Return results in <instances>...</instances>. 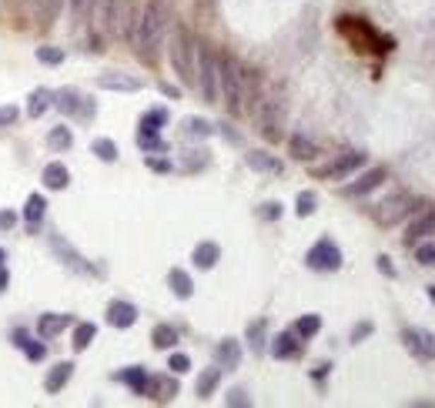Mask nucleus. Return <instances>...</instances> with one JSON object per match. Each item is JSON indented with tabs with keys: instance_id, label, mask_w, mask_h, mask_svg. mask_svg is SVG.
<instances>
[{
	"instance_id": "1",
	"label": "nucleus",
	"mask_w": 435,
	"mask_h": 408,
	"mask_svg": "<svg viewBox=\"0 0 435 408\" xmlns=\"http://www.w3.org/2000/svg\"><path fill=\"white\" fill-rule=\"evenodd\" d=\"M167 24H171V11H167L165 0H148V7L138 13V24H134V34H131L141 57H154L157 44L165 40Z\"/></svg>"
},
{
	"instance_id": "2",
	"label": "nucleus",
	"mask_w": 435,
	"mask_h": 408,
	"mask_svg": "<svg viewBox=\"0 0 435 408\" xmlns=\"http://www.w3.org/2000/svg\"><path fill=\"white\" fill-rule=\"evenodd\" d=\"M242 90H244V67L231 54L218 57V94L225 97L228 114H242Z\"/></svg>"
},
{
	"instance_id": "3",
	"label": "nucleus",
	"mask_w": 435,
	"mask_h": 408,
	"mask_svg": "<svg viewBox=\"0 0 435 408\" xmlns=\"http://www.w3.org/2000/svg\"><path fill=\"white\" fill-rule=\"evenodd\" d=\"M258 124L265 140H282V128H285V88L275 84L261 94L258 101Z\"/></svg>"
},
{
	"instance_id": "4",
	"label": "nucleus",
	"mask_w": 435,
	"mask_h": 408,
	"mask_svg": "<svg viewBox=\"0 0 435 408\" xmlns=\"http://www.w3.org/2000/svg\"><path fill=\"white\" fill-rule=\"evenodd\" d=\"M194 64H198V40L191 37L188 27H174L171 37V67L178 71L184 84H194Z\"/></svg>"
},
{
	"instance_id": "5",
	"label": "nucleus",
	"mask_w": 435,
	"mask_h": 408,
	"mask_svg": "<svg viewBox=\"0 0 435 408\" xmlns=\"http://www.w3.org/2000/svg\"><path fill=\"white\" fill-rule=\"evenodd\" d=\"M194 84L201 90V97L208 104H215L221 94H218V57L208 44H198V64H194Z\"/></svg>"
},
{
	"instance_id": "6",
	"label": "nucleus",
	"mask_w": 435,
	"mask_h": 408,
	"mask_svg": "<svg viewBox=\"0 0 435 408\" xmlns=\"http://www.w3.org/2000/svg\"><path fill=\"white\" fill-rule=\"evenodd\" d=\"M104 20H107V30H111V34L131 37V34H134V24H138V0H107Z\"/></svg>"
},
{
	"instance_id": "7",
	"label": "nucleus",
	"mask_w": 435,
	"mask_h": 408,
	"mask_svg": "<svg viewBox=\"0 0 435 408\" xmlns=\"http://www.w3.org/2000/svg\"><path fill=\"white\" fill-rule=\"evenodd\" d=\"M308 268L315 271H338L342 268V251H338V244L332 241V238H321L311 251H308Z\"/></svg>"
},
{
	"instance_id": "8",
	"label": "nucleus",
	"mask_w": 435,
	"mask_h": 408,
	"mask_svg": "<svg viewBox=\"0 0 435 408\" xmlns=\"http://www.w3.org/2000/svg\"><path fill=\"white\" fill-rule=\"evenodd\" d=\"M409 211H412L409 194H392V198H385V201L375 208V221H379V224H395L398 217H405Z\"/></svg>"
},
{
	"instance_id": "9",
	"label": "nucleus",
	"mask_w": 435,
	"mask_h": 408,
	"mask_svg": "<svg viewBox=\"0 0 435 408\" xmlns=\"http://www.w3.org/2000/svg\"><path fill=\"white\" fill-rule=\"evenodd\" d=\"M405 348H409L415 358H429L435 361V335L425 332V328H405Z\"/></svg>"
},
{
	"instance_id": "10",
	"label": "nucleus",
	"mask_w": 435,
	"mask_h": 408,
	"mask_svg": "<svg viewBox=\"0 0 435 408\" xmlns=\"http://www.w3.org/2000/svg\"><path fill=\"white\" fill-rule=\"evenodd\" d=\"M141 395L154 398V402H167V398L178 395V382H174V378H167V375H148Z\"/></svg>"
},
{
	"instance_id": "11",
	"label": "nucleus",
	"mask_w": 435,
	"mask_h": 408,
	"mask_svg": "<svg viewBox=\"0 0 435 408\" xmlns=\"http://www.w3.org/2000/svg\"><path fill=\"white\" fill-rule=\"evenodd\" d=\"M385 178H388V171H385V167H371V171H365L359 181L345 184V194L348 198H362V194H369L371 188H379Z\"/></svg>"
},
{
	"instance_id": "12",
	"label": "nucleus",
	"mask_w": 435,
	"mask_h": 408,
	"mask_svg": "<svg viewBox=\"0 0 435 408\" xmlns=\"http://www.w3.org/2000/svg\"><path fill=\"white\" fill-rule=\"evenodd\" d=\"M362 161H365V154H345V157H338V161H332L328 167H318L315 174L318 178H345V174H352L355 167H362Z\"/></svg>"
},
{
	"instance_id": "13",
	"label": "nucleus",
	"mask_w": 435,
	"mask_h": 408,
	"mask_svg": "<svg viewBox=\"0 0 435 408\" xmlns=\"http://www.w3.org/2000/svg\"><path fill=\"white\" fill-rule=\"evenodd\" d=\"M134 321H138V308L131 305V301H111V305H107V325L131 328Z\"/></svg>"
},
{
	"instance_id": "14",
	"label": "nucleus",
	"mask_w": 435,
	"mask_h": 408,
	"mask_svg": "<svg viewBox=\"0 0 435 408\" xmlns=\"http://www.w3.org/2000/svg\"><path fill=\"white\" fill-rule=\"evenodd\" d=\"M44 188H51V191H64L67 184H71V171H67V164H61V161H51V164L44 167Z\"/></svg>"
},
{
	"instance_id": "15",
	"label": "nucleus",
	"mask_w": 435,
	"mask_h": 408,
	"mask_svg": "<svg viewBox=\"0 0 435 408\" xmlns=\"http://www.w3.org/2000/svg\"><path fill=\"white\" fill-rule=\"evenodd\" d=\"M238 361H242V344L234 342V338H225V342L218 344V368H238Z\"/></svg>"
},
{
	"instance_id": "16",
	"label": "nucleus",
	"mask_w": 435,
	"mask_h": 408,
	"mask_svg": "<svg viewBox=\"0 0 435 408\" xmlns=\"http://www.w3.org/2000/svg\"><path fill=\"white\" fill-rule=\"evenodd\" d=\"M302 352V342H298V335L294 332H282L275 342H271V355L275 358H294Z\"/></svg>"
},
{
	"instance_id": "17",
	"label": "nucleus",
	"mask_w": 435,
	"mask_h": 408,
	"mask_svg": "<svg viewBox=\"0 0 435 408\" xmlns=\"http://www.w3.org/2000/svg\"><path fill=\"white\" fill-rule=\"evenodd\" d=\"M71 315H40V321H37V335L40 338H54V335H61L71 325Z\"/></svg>"
},
{
	"instance_id": "18",
	"label": "nucleus",
	"mask_w": 435,
	"mask_h": 408,
	"mask_svg": "<svg viewBox=\"0 0 435 408\" xmlns=\"http://www.w3.org/2000/svg\"><path fill=\"white\" fill-rule=\"evenodd\" d=\"M71 375H74V365H71V361H57V365L51 368V375H47L44 388H47V392L54 395V392H61V388L71 382Z\"/></svg>"
},
{
	"instance_id": "19",
	"label": "nucleus",
	"mask_w": 435,
	"mask_h": 408,
	"mask_svg": "<svg viewBox=\"0 0 435 408\" xmlns=\"http://www.w3.org/2000/svg\"><path fill=\"white\" fill-rule=\"evenodd\" d=\"M64 7V0H34V17L40 27H51L57 20V13Z\"/></svg>"
},
{
	"instance_id": "20",
	"label": "nucleus",
	"mask_w": 435,
	"mask_h": 408,
	"mask_svg": "<svg viewBox=\"0 0 435 408\" xmlns=\"http://www.w3.org/2000/svg\"><path fill=\"white\" fill-rule=\"evenodd\" d=\"M218 258H221V248H218L215 241H201L198 248H194V255H191V261L198 265V268H215L218 265Z\"/></svg>"
},
{
	"instance_id": "21",
	"label": "nucleus",
	"mask_w": 435,
	"mask_h": 408,
	"mask_svg": "<svg viewBox=\"0 0 435 408\" xmlns=\"http://www.w3.org/2000/svg\"><path fill=\"white\" fill-rule=\"evenodd\" d=\"M44 211H47V201L40 198V194H30L24 204V217H27V224H30V231L37 234L40 228V221H44Z\"/></svg>"
},
{
	"instance_id": "22",
	"label": "nucleus",
	"mask_w": 435,
	"mask_h": 408,
	"mask_svg": "<svg viewBox=\"0 0 435 408\" xmlns=\"http://www.w3.org/2000/svg\"><path fill=\"white\" fill-rule=\"evenodd\" d=\"M167 284H171V292L178 294V298H191L194 294V281L188 271H181V268H171L167 271Z\"/></svg>"
},
{
	"instance_id": "23",
	"label": "nucleus",
	"mask_w": 435,
	"mask_h": 408,
	"mask_svg": "<svg viewBox=\"0 0 435 408\" xmlns=\"http://www.w3.org/2000/svg\"><path fill=\"white\" fill-rule=\"evenodd\" d=\"M97 84L107 90H141V80H138V77H128V74H101Z\"/></svg>"
},
{
	"instance_id": "24",
	"label": "nucleus",
	"mask_w": 435,
	"mask_h": 408,
	"mask_svg": "<svg viewBox=\"0 0 435 408\" xmlns=\"http://www.w3.org/2000/svg\"><path fill=\"white\" fill-rule=\"evenodd\" d=\"M288 151H292V157H298V161H311V157L318 154V148H315V140L305 138V134H292Z\"/></svg>"
},
{
	"instance_id": "25",
	"label": "nucleus",
	"mask_w": 435,
	"mask_h": 408,
	"mask_svg": "<svg viewBox=\"0 0 435 408\" xmlns=\"http://www.w3.org/2000/svg\"><path fill=\"white\" fill-rule=\"evenodd\" d=\"M51 244H54V251H57V255L64 258V265H71V268H77V271H84V275H88V271H90V265H84V258L77 255V251H74V248H71V244H64V241H61L57 234H54V238H51Z\"/></svg>"
},
{
	"instance_id": "26",
	"label": "nucleus",
	"mask_w": 435,
	"mask_h": 408,
	"mask_svg": "<svg viewBox=\"0 0 435 408\" xmlns=\"http://www.w3.org/2000/svg\"><path fill=\"white\" fill-rule=\"evenodd\" d=\"M54 104H57L64 114H77V111H81V94H77L74 88H64L54 94Z\"/></svg>"
},
{
	"instance_id": "27",
	"label": "nucleus",
	"mask_w": 435,
	"mask_h": 408,
	"mask_svg": "<svg viewBox=\"0 0 435 408\" xmlns=\"http://www.w3.org/2000/svg\"><path fill=\"white\" fill-rule=\"evenodd\" d=\"M248 167H255V171H271V174H282V164L265 151H251L248 154Z\"/></svg>"
},
{
	"instance_id": "28",
	"label": "nucleus",
	"mask_w": 435,
	"mask_h": 408,
	"mask_svg": "<svg viewBox=\"0 0 435 408\" xmlns=\"http://www.w3.org/2000/svg\"><path fill=\"white\" fill-rule=\"evenodd\" d=\"M151 342H154V348H174L178 344V332L171 328V325H154V332H151Z\"/></svg>"
},
{
	"instance_id": "29",
	"label": "nucleus",
	"mask_w": 435,
	"mask_h": 408,
	"mask_svg": "<svg viewBox=\"0 0 435 408\" xmlns=\"http://www.w3.org/2000/svg\"><path fill=\"white\" fill-rule=\"evenodd\" d=\"M218 382H221V368H205L201 371V378H198V398H208L211 392L218 388Z\"/></svg>"
},
{
	"instance_id": "30",
	"label": "nucleus",
	"mask_w": 435,
	"mask_h": 408,
	"mask_svg": "<svg viewBox=\"0 0 435 408\" xmlns=\"http://www.w3.org/2000/svg\"><path fill=\"white\" fill-rule=\"evenodd\" d=\"M425 234H435V211L415 217V224L409 228V241H419V238H425Z\"/></svg>"
},
{
	"instance_id": "31",
	"label": "nucleus",
	"mask_w": 435,
	"mask_h": 408,
	"mask_svg": "<svg viewBox=\"0 0 435 408\" xmlns=\"http://www.w3.org/2000/svg\"><path fill=\"white\" fill-rule=\"evenodd\" d=\"M51 101H54V94L51 90H34V94H30V104H27V114L30 117H40L44 114V111H47V107H51Z\"/></svg>"
},
{
	"instance_id": "32",
	"label": "nucleus",
	"mask_w": 435,
	"mask_h": 408,
	"mask_svg": "<svg viewBox=\"0 0 435 408\" xmlns=\"http://www.w3.org/2000/svg\"><path fill=\"white\" fill-rule=\"evenodd\" d=\"M97 338V325H90V321H81V325H74V348L77 352H84L90 342Z\"/></svg>"
},
{
	"instance_id": "33",
	"label": "nucleus",
	"mask_w": 435,
	"mask_h": 408,
	"mask_svg": "<svg viewBox=\"0 0 435 408\" xmlns=\"http://www.w3.org/2000/svg\"><path fill=\"white\" fill-rule=\"evenodd\" d=\"M90 151L97 154L101 161H107V164H111V161H117V144L111 138H94V140H90Z\"/></svg>"
},
{
	"instance_id": "34",
	"label": "nucleus",
	"mask_w": 435,
	"mask_h": 408,
	"mask_svg": "<svg viewBox=\"0 0 435 408\" xmlns=\"http://www.w3.org/2000/svg\"><path fill=\"white\" fill-rule=\"evenodd\" d=\"M17 344L24 348V355L30 358V361H44V355H47V344L34 342V338H27V335H20V332H17Z\"/></svg>"
},
{
	"instance_id": "35",
	"label": "nucleus",
	"mask_w": 435,
	"mask_h": 408,
	"mask_svg": "<svg viewBox=\"0 0 435 408\" xmlns=\"http://www.w3.org/2000/svg\"><path fill=\"white\" fill-rule=\"evenodd\" d=\"M165 121H167V111L165 107H154V111H148V114L141 117V131L144 134H157Z\"/></svg>"
},
{
	"instance_id": "36",
	"label": "nucleus",
	"mask_w": 435,
	"mask_h": 408,
	"mask_svg": "<svg viewBox=\"0 0 435 408\" xmlns=\"http://www.w3.org/2000/svg\"><path fill=\"white\" fill-rule=\"evenodd\" d=\"M318 328H321L318 315H302V318L294 321V335L298 338H311V335H318Z\"/></svg>"
},
{
	"instance_id": "37",
	"label": "nucleus",
	"mask_w": 435,
	"mask_h": 408,
	"mask_svg": "<svg viewBox=\"0 0 435 408\" xmlns=\"http://www.w3.org/2000/svg\"><path fill=\"white\" fill-rule=\"evenodd\" d=\"M47 144H51L54 151H67L71 144H74V134L67 128H51V134H47Z\"/></svg>"
},
{
	"instance_id": "38",
	"label": "nucleus",
	"mask_w": 435,
	"mask_h": 408,
	"mask_svg": "<svg viewBox=\"0 0 435 408\" xmlns=\"http://www.w3.org/2000/svg\"><path fill=\"white\" fill-rule=\"evenodd\" d=\"M117 378H121V382H124V385H131V388H134V392H138V395H141L144 382H148V371H144V368H138V365H134V368L121 371V375H117Z\"/></svg>"
},
{
	"instance_id": "39",
	"label": "nucleus",
	"mask_w": 435,
	"mask_h": 408,
	"mask_svg": "<svg viewBox=\"0 0 435 408\" xmlns=\"http://www.w3.org/2000/svg\"><path fill=\"white\" fill-rule=\"evenodd\" d=\"M211 124H208V121H201V117H188V121H184V134H191V138H208V134H211Z\"/></svg>"
},
{
	"instance_id": "40",
	"label": "nucleus",
	"mask_w": 435,
	"mask_h": 408,
	"mask_svg": "<svg viewBox=\"0 0 435 408\" xmlns=\"http://www.w3.org/2000/svg\"><path fill=\"white\" fill-rule=\"evenodd\" d=\"M315 204H318V198H315V194L302 191V194H298V208H294V211H298L302 217H308V215H315Z\"/></svg>"
},
{
	"instance_id": "41",
	"label": "nucleus",
	"mask_w": 435,
	"mask_h": 408,
	"mask_svg": "<svg viewBox=\"0 0 435 408\" xmlns=\"http://www.w3.org/2000/svg\"><path fill=\"white\" fill-rule=\"evenodd\" d=\"M37 61L40 64H61V61H64V51H61V47H37Z\"/></svg>"
},
{
	"instance_id": "42",
	"label": "nucleus",
	"mask_w": 435,
	"mask_h": 408,
	"mask_svg": "<svg viewBox=\"0 0 435 408\" xmlns=\"http://www.w3.org/2000/svg\"><path fill=\"white\" fill-rule=\"evenodd\" d=\"M167 368L174 371V375H181V371H188V368H191V358H188V355H181V352H174V355L167 358Z\"/></svg>"
},
{
	"instance_id": "43",
	"label": "nucleus",
	"mask_w": 435,
	"mask_h": 408,
	"mask_svg": "<svg viewBox=\"0 0 435 408\" xmlns=\"http://www.w3.org/2000/svg\"><path fill=\"white\" fill-rule=\"evenodd\" d=\"M415 258H419L422 265H435V244L432 241L419 244V248H415Z\"/></svg>"
},
{
	"instance_id": "44",
	"label": "nucleus",
	"mask_w": 435,
	"mask_h": 408,
	"mask_svg": "<svg viewBox=\"0 0 435 408\" xmlns=\"http://www.w3.org/2000/svg\"><path fill=\"white\" fill-rule=\"evenodd\" d=\"M261 332H265V321H255V325L248 328V338H251V348H255V352H261V348H265V342H261Z\"/></svg>"
},
{
	"instance_id": "45",
	"label": "nucleus",
	"mask_w": 435,
	"mask_h": 408,
	"mask_svg": "<svg viewBox=\"0 0 435 408\" xmlns=\"http://www.w3.org/2000/svg\"><path fill=\"white\" fill-rule=\"evenodd\" d=\"M13 224H17V215H13L11 208H4V211H0V231H11Z\"/></svg>"
},
{
	"instance_id": "46",
	"label": "nucleus",
	"mask_w": 435,
	"mask_h": 408,
	"mask_svg": "<svg viewBox=\"0 0 435 408\" xmlns=\"http://www.w3.org/2000/svg\"><path fill=\"white\" fill-rule=\"evenodd\" d=\"M225 402H228V405H251V402H248V395H244L242 388H234V392H228V398H225Z\"/></svg>"
},
{
	"instance_id": "47",
	"label": "nucleus",
	"mask_w": 435,
	"mask_h": 408,
	"mask_svg": "<svg viewBox=\"0 0 435 408\" xmlns=\"http://www.w3.org/2000/svg\"><path fill=\"white\" fill-rule=\"evenodd\" d=\"M278 215H282V204L271 201V204H265V208H261V217H268V221H275Z\"/></svg>"
},
{
	"instance_id": "48",
	"label": "nucleus",
	"mask_w": 435,
	"mask_h": 408,
	"mask_svg": "<svg viewBox=\"0 0 435 408\" xmlns=\"http://www.w3.org/2000/svg\"><path fill=\"white\" fill-rule=\"evenodd\" d=\"M379 271H382V275H388V278L395 275V268H392V261H388V258H385V255H379Z\"/></svg>"
},
{
	"instance_id": "49",
	"label": "nucleus",
	"mask_w": 435,
	"mask_h": 408,
	"mask_svg": "<svg viewBox=\"0 0 435 408\" xmlns=\"http://www.w3.org/2000/svg\"><path fill=\"white\" fill-rule=\"evenodd\" d=\"M369 332H371V325H359V328H355V335H352V342H362Z\"/></svg>"
},
{
	"instance_id": "50",
	"label": "nucleus",
	"mask_w": 435,
	"mask_h": 408,
	"mask_svg": "<svg viewBox=\"0 0 435 408\" xmlns=\"http://www.w3.org/2000/svg\"><path fill=\"white\" fill-rule=\"evenodd\" d=\"M13 117H17V111H13V107H4V111H0V124H7Z\"/></svg>"
},
{
	"instance_id": "51",
	"label": "nucleus",
	"mask_w": 435,
	"mask_h": 408,
	"mask_svg": "<svg viewBox=\"0 0 435 408\" xmlns=\"http://www.w3.org/2000/svg\"><path fill=\"white\" fill-rule=\"evenodd\" d=\"M71 7H74V13L81 17V13L88 11V0H71Z\"/></svg>"
},
{
	"instance_id": "52",
	"label": "nucleus",
	"mask_w": 435,
	"mask_h": 408,
	"mask_svg": "<svg viewBox=\"0 0 435 408\" xmlns=\"http://www.w3.org/2000/svg\"><path fill=\"white\" fill-rule=\"evenodd\" d=\"M4 288H7V271L0 268V292H4Z\"/></svg>"
},
{
	"instance_id": "53",
	"label": "nucleus",
	"mask_w": 435,
	"mask_h": 408,
	"mask_svg": "<svg viewBox=\"0 0 435 408\" xmlns=\"http://www.w3.org/2000/svg\"><path fill=\"white\" fill-rule=\"evenodd\" d=\"M4 258H7V251H4V248H0V268H4Z\"/></svg>"
},
{
	"instance_id": "54",
	"label": "nucleus",
	"mask_w": 435,
	"mask_h": 408,
	"mask_svg": "<svg viewBox=\"0 0 435 408\" xmlns=\"http://www.w3.org/2000/svg\"><path fill=\"white\" fill-rule=\"evenodd\" d=\"M429 298H432V301H435V288H429Z\"/></svg>"
}]
</instances>
